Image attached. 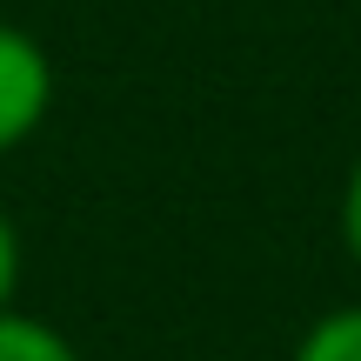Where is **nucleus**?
<instances>
[{
  "mask_svg": "<svg viewBox=\"0 0 361 361\" xmlns=\"http://www.w3.org/2000/svg\"><path fill=\"white\" fill-rule=\"evenodd\" d=\"M335 228H341V247H348V261L361 268V161L348 168V180H341V207H335Z\"/></svg>",
  "mask_w": 361,
  "mask_h": 361,
  "instance_id": "5",
  "label": "nucleus"
},
{
  "mask_svg": "<svg viewBox=\"0 0 361 361\" xmlns=\"http://www.w3.org/2000/svg\"><path fill=\"white\" fill-rule=\"evenodd\" d=\"M54 114V61L27 27L0 20V161L20 154Z\"/></svg>",
  "mask_w": 361,
  "mask_h": 361,
  "instance_id": "1",
  "label": "nucleus"
},
{
  "mask_svg": "<svg viewBox=\"0 0 361 361\" xmlns=\"http://www.w3.org/2000/svg\"><path fill=\"white\" fill-rule=\"evenodd\" d=\"M0 361H80V348L40 314L0 308Z\"/></svg>",
  "mask_w": 361,
  "mask_h": 361,
  "instance_id": "2",
  "label": "nucleus"
},
{
  "mask_svg": "<svg viewBox=\"0 0 361 361\" xmlns=\"http://www.w3.org/2000/svg\"><path fill=\"white\" fill-rule=\"evenodd\" d=\"M20 274H27V247H20L13 214L0 207V308H13V301H20Z\"/></svg>",
  "mask_w": 361,
  "mask_h": 361,
  "instance_id": "4",
  "label": "nucleus"
},
{
  "mask_svg": "<svg viewBox=\"0 0 361 361\" xmlns=\"http://www.w3.org/2000/svg\"><path fill=\"white\" fill-rule=\"evenodd\" d=\"M288 361H361V301L314 314V322L301 328V341H295Z\"/></svg>",
  "mask_w": 361,
  "mask_h": 361,
  "instance_id": "3",
  "label": "nucleus"
}]
</instances>
